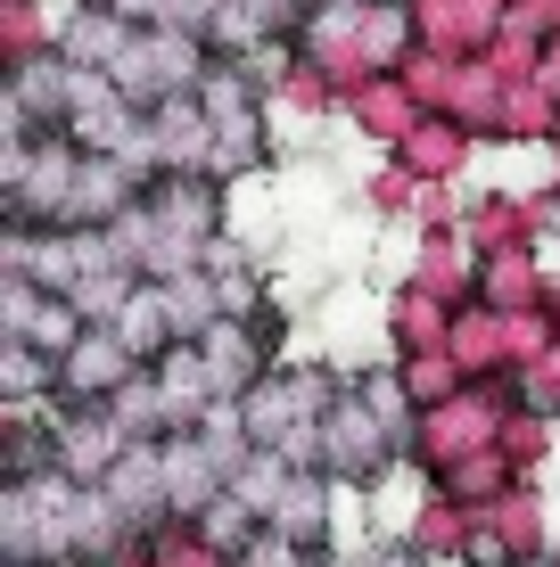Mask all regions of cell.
<instances>
[{
  "label": "cell",
  "instance_id": "cell-1",
  "mask_svg": "<svg viewBox=\"0 0 560 567\" xmlns=\"http://www.w3.org/2000/svg\"><path fill=\"white\" fill-rule=\"evenodd\" d=\"M124 329H115V338H108V329H100V338H74V354H67V379L74 386H83V395H108V386L115 379H124Z\"/></svg>",
  "mask_w": 560,
  "mask_h": 567
},
{
  "label": "cell",
  "instance_id": "cell-2",
  "mask_svg": "<svg viewBox=\"0 0 560 567\" xmlns=\"http://www.w3.org/2000/svg\"><path fill=\"white\" fill-rule=\"evenodd\" d=\"M115 42H124V25H115V17H83V25L67 33V58H74V66H108Z\"/></svg>",
  "mask_w": 560,
  "mask_h": 567
},
{
  "label": "cell",
  "instance_id": "cell-3",
  "mask_svg": "<svg viewBox=\"0 0 560 567\" xmlns=\"http://www.w3.org/2000/svg\"><path fill=\"white\" fill-rule=\"evenodd\" d=\"M67 461H74V468H115V427H108V420H83V427L67 436Z\"/></svg>",
  "mask_w": 560,
  "mask_h": 567
},
{
  "label": "cell",
  "instance_id": "cell-4",
  "mask_svg": "<svg viewBox=\"0 0 560 567\" xmlns=\"http://www.w3.org/2000/svg\"><path fill=\"white\" fill-rule=\"evenodd\" d=\"M273 518H281V535H297V543H305V535L322 526V485H288Z\"/></svg>",
  "mask_w": 560,
  "mask_h": 567
},
{
  "label": "cell",
  "instance_id": "cell-5",
  "mask_svg": "<svg viewBox=\"0 0 560 567\" xmlns=\"http://www.w3.org/2000/svg\"><path fill=\"white\" fill-rule=\"evenodd\" d=\"M379 567H413V559H379Z\"/></svg>",
  "mask_w": 560,
  "mask_h": 567
}]
</instances>
